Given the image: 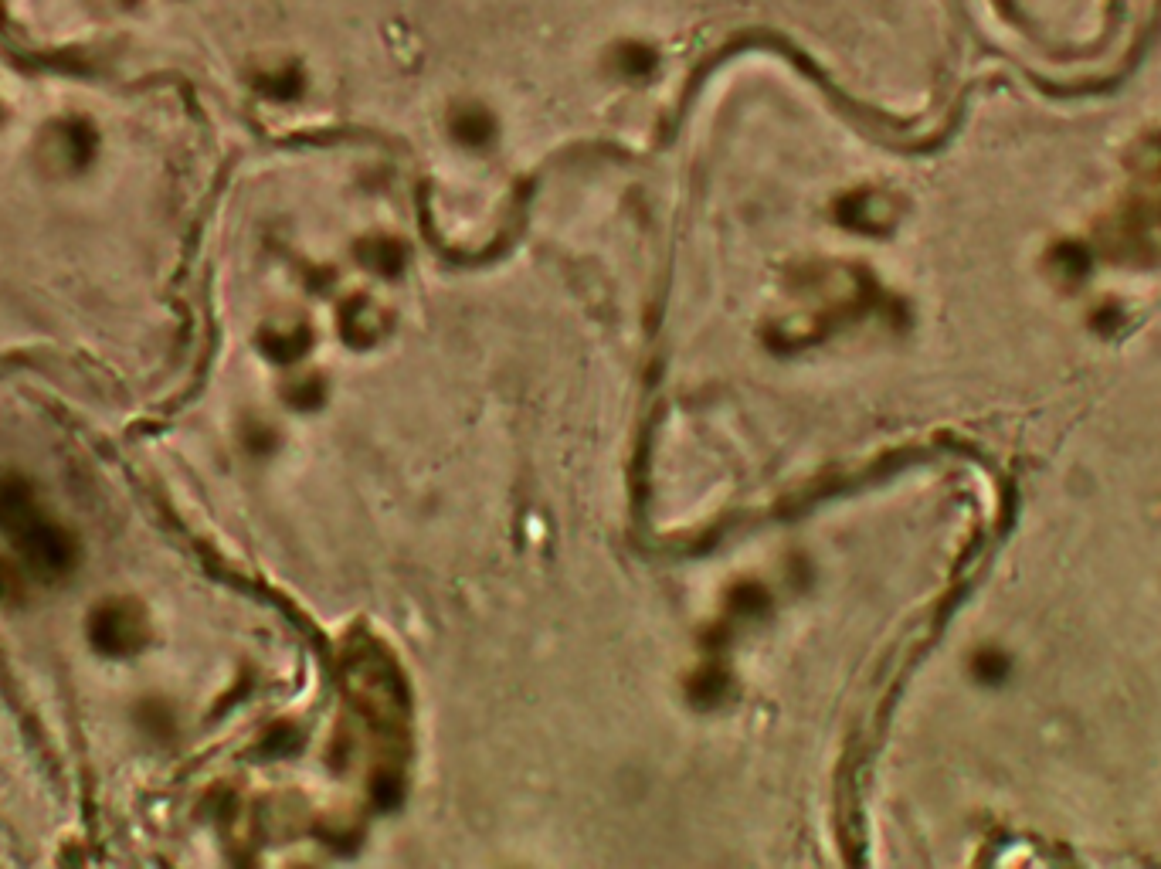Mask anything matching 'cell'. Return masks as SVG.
I'll list each match as a JSON object with an SVG mask.
<instances>
[{"label": "cell", "instance_id": "obj_1", "mask_svg": "<svg viewBox=\"0 0 1161 869\" xmlns=\"http://www.w3.org/2000/svg\"><path fill=\"white\" fill-rule=\"evenodd\" d=\"M0 530L38 581H65L79 564V540L38 503L21 476L0 479Z\"/></svg>", "mask_w": 1161, "mask_h": 869}, {"label": "cell", "instance_id": "obj_2", "mask_svg": "<svg viewBox=\"0 0 1161 869\" xmlns=\"http://www.w3.org/2000/svg\"><path fill=\"white\" fill-rule=\"evenodd\" d=\"M89 639L106 656H133L150 639L146 612L133 598L102 601L89 618Z\"/></svg>", "mask_w": 1161, "mask_h": 869}, {"label": "cell", "instance_id": "obj_3", "mask_svg": "<svg viewBox=\"0 0 1161 869\" xmlns=\"http://www.w3.org/2000/svg\"><path fill=\"white\" fill-rule=\"evenodd\" d=\"M0 591H4V571H0Z\"/></svg>", "mask_w": 1161, "mask_h": 869}]
</instances>
